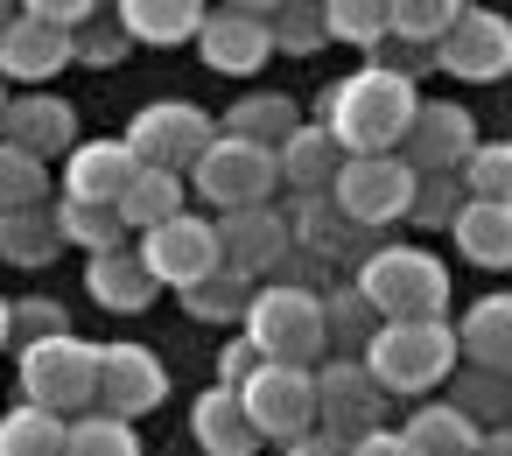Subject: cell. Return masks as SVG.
<instances>
[{
  "label": "cell",
  "instance_id": "cell-13",
  "mask_svg": "<svg viewBox=\"0 0 512 456\" xmlns=\"http://www.w3.org/2000/svg\"><path fill=\"white\" fill-rule=\"evenodd\" d=\"M211 232H218V267L225 274H239L246 288H260V281H274L281 267H288V218H281V204H260V211H225V218H211Z\"/></svg>",
  "mask_w": 512,
  "mask_h": 456
},
{
  "label": "cell",
  "instance_id": "cell-14",
  "mask_svg": "<svg viewBox=\"0 0 512 456\" xmlns=\"http://www.w3.org/2000/svg\"><path fill=\"white\" fill-rule=\"evenodd\" d=\"M477 141H484V134H477L470 106L421 92V106H414V120H407V141H400V162H407L414 176H456Z\"/></svg>",
  "mask_w": 512,
  "mask_h": 456
},
{
  "label": "cell",
  "instance_id": "cell-36",
  "mask_svg": "<svg viewBox=\"0 0 512 456\" xmlns=\"http://www.w3.org/2000/svg\"><path fill=\"white\" fill-rule=\"evenodd\" d=\"M64 456H141V428L113 414H71L64 421Z\"/></svg>",
  "mask_w": 512,
  "mask_h": 456
},
{
  "label": "cell",
  "instance_id": "cell-6",
  "mask_svg": "<svg viewBox=\"0 0 512 456\" xmlns=\"http://www.w3.org/2000/svg\"><path fill=\"white\" fill-rule=\"evenodd\" d=\"M183 190H190V197H204V204L225 218V211H260V204H274L281 176H274V155H267V148L218 134V141H211V148L190 162Z\"/></svg>",
  "mask_w": 512,
  "mask_h": 456
},
{
  "label": "cell",
  "instance_id": "cell-40",
  "mask_svg": "<svg viewBox=\"0 0 512 456\" xmlns=\"http://www.w3.org/2000/svg\"><path fill=\"white\" fill-rule=\"evenodd\" d=\"M36 204H50V169L0 141V211H36Z\"/></svg>",
  "mask_w": 512,
  "mask_h": 456
},
{
  "label": "cell",
  "instance_id": "cell-44",
  "mask_svg": "<svg viewBox=\"0 0 512 456\" xmlns=\"http://www.w3.org/2000/svg\"><path fill=\"white\" fill-rule=\"evenodd\" d=\"M127 50H134V43L120 36V22H113V15H92V22L71 36V64H85V71H113Z\"/></svg>",
  "mask_w": 512,
  "mask_h": 456
},
{
  "label": "cell",
  "instance_id": "cell-24",
  "mask_svg": "<svg viewBox=\"0 0 512 456\" xmlns=\"http://www.w3.org/2000/svg\"><path fill=\"white\" fill-rule=\"evenodd\" d=\"M113 22H120V36H127V43L176 50V43H197L204 8H197V0H120V8H113Z\"/></svg>",
  "mask_w": 512,
  "mask_h": 456
},
{
  "label": "cell",
  "instance_id": "cell-26",
  "mask_svg": "<svg viewBox=\"0 0 512 456\" xmlns=\"http://www.w3.org/2000/svg\"><path fill=\"white\" fill-rule=\"evenodd\" d=\"M85 295H92L99 309H113V316H141V309L155 302V281L141 274L134 246H120V253H99V260H85Z\"/></svg>",
  "mask_w": 512,
  "mask_h": 456
},
{
  "label": "cell",
  "instance_id": "cell-9",
  "mask_svg": "<svg viewBox=\"0 0 512 456\" xmlns=\"http://www.w3.org/2000/svg\"><path fill=\"white\" fill-rule=\"evenodd\" d=\"M134 260H141V274H148L155 288H176V295H183V288H197L204 274H218V232H211L204 211H176V218L134 232Z\"/></svg>",
  "mask_w": 512,
  "mask_h": 456
},
{
  "label": "cell",
  "instance_id": "cell-10",
  "mask_svg": "<svg viewBox=\"0 0 512 456\" xmlns=\"http://www.w3.org/2000/svg\"><path fill=\"white\" fill-rule=\"evenodd\" d=\"M239 407H246V421H253L260 442L288 449L295 435L316 428V379L302 365H253V379L239 386Z\"/></svg>",
  "mask_w": 512,
  "mask_h": 456
},
{
  "label": "cell",
  "instance_id": "cell-31",
  "mask_svg": "<svg viewBox=\"0 0 512 456\" xmlns=\"http://www.w3.org/2000/svg\"><path fill=\"white\" fill-rule=\"evenodd\" d=\"M50 218H57V239L64 246H85L92 260L99 253H120V246H134V232L120 225V211H106V204H50Z\"/></svg>",
  "mask_w": 512,
  "mask_h": 456
},
{
  "label": "cell",
  "instance_id": "cell-49",
  "mask_svg": "<svg viewBox=\"0 0 512 456\" xmlns=\"http://www.w3.org/2000/svg\"><path fill=\"white\" fill-rule=\"evenodd\" d=\"M8 302H15V295H0V351H8Z\"/></svg>",
  "mask_w": 512,
  "mask_h": 456
},
{
  "label": "cell",
  "instance_id": "cell-25",
  "mask_svg": "<svg viewBox=\"0 0 512 456\" xmlns=\"http://www.w3.org/2000/svg\"><path fill=\"white\" fill-rule=\"evenodd\" d=\"M449 239H456V253L463 260H477V267H512V204H470L463 197V211L449 218Z\"/></svg>",
  "mask_w": 512,
  "mask_h": 456
},
{
  "label": "cell",
  "instance_id": "cell-12",
  "mask_svg": "<svg viewBox=\"0 0 512 456\" xmlns=\"http://www.w3.org/2000/svg\"><path fill=\"white\" fill-rule=\"evenodd\" d=\"M162 400H169V365H162L148 344H134V337L99 344V393H92L99 414L141 421V414H155Z\"/></svg>",
  "mask_w": 512,
  "mask_h": 456
},
{
  "label": "cell",
  "instance_id": "cell-52",
  "mask_svg": "<svg viewBox=\"0 0 512 456\" xmlns=\"http://www.w3.org/2000/svg\"><path fill=\"white\" fill-rule=\"evenodd\" d=\"M0 92H8V85H0Z\"/></svg>",
  "mask_w": 512,
  "mask_h": 456
},
{
  "label": "cell",
  "instance_id": "cell-11",
  "mask_svg": "<svg viewBox=\"0 0 512 456\" xmlns=\"http://www.w3.org/2000/svg\"><path fill=\"white\" fill-rule=\"evenodd\" d=\"M428 64L456 85H498L512 71V22L491 15V8H456V22H449V36L435 43Z\"/></svg>",
  "mask_w": 512,
  "mask_h": 456
},
{
  "label": "cell",
  "instance_id": "cell-47",
  "mask_svg": "<svg viewBox=\"0 0 512 456\" xmlns=\"http://www.w3.org/2000/svg\"><path fill=\"white\" fill-rule=\"evenodd\" d=\"M344 456H414V449L400 442V428H365L358 442H344Z\"/></svg>",
  "mask_w": 512,
  "mask_h": 456
},
{
  "label": "cell",
  "instance_id": "cell-8",
  "mask_svg": "<svg viewBox=\"0 0 512 456\" xmlns=\"http://www.w3.org/2000/svg\"><path fill=\"white\" fill-rule=\"evenodd\" d=\"M407 197H414V169L400 162V155H344V169H337V183H330V204L372 239V232H386V225H400L407 218Z\"/></svg>",
  "mask_w": 512,
  "mask_h": 456
},
{
  "label": "cell",
  "instance_id": "cell-7",
  "mask_svg": "<svg viewBox=\"0 0 512 456\" xmlns=\"http://www.w3.org/2000/svg\"><path fill=\"white\" fill-rule=\"evenodd\" d=\"M127 155L141 169H162V176H190V162L218 141V120L190 99H148L134 120H127Z\"/></svg>",
  "mask_w": 512,
  "mask_h": 456
},
{
  "label": "cell",
  "instance_id": "cell-30",
  "mask_svg": "<svg viewBox=\"0 0 512 456\" xmlns=\"http://www.w3.org/2000/svg\"><path fill=\"white\" fill-rule=\"evenodd\" d=\"M64 253V239H57V218H50V204H36V211H0V260L8 267H50Z\"/></svg>",
  "mask_w": 512,
  "mask_h": 456
},
{
  "label": "cell",
  "instance_id": "cell-41",
  "mask_svg": "<svg viewBox=\"0 0 512 456\" xmlns=\"http://www.w3.org/2000/svg\"><path fill=\"white\" fill-rule=\"evenodd\" d=\"M267 43L288 50V57H316L323 50V15L309 0H281V8H267Z\"/></svg>",
  "mask_w": 512,
  "mask_h": 456
},
{
  "label": "cell",
  "instance_id": "cell-20",
  "mask_svg": "<svg viewBox=\"0 0 512 456\" xmlns=\"http://www.w3.org/2000/svg\"><path fill=\"white\" fill-rule=\"evenodd\" d=\"M134 155H127V141L120 134H106V141H78L71 155H64V204H120V190L134 183Z\"/></svg>",
  "mask_w": 512,
  "mask_h": 456
},
{
  "label": "cell",
  "instance_id": "cell-5",
  "mask_svg": "<svg viewBox=\"0 0 512 456\" xmlns=\"http://www.w3.org/2000/svg\"><path fill=\"white\" fill-rule=\"evenodd\" d=\"M15 379H22V400L43 407V414H57V421L92 414V393H99V344H85L78 330H71V337L22 344Z\"/></svg>",
  "mask_w": 512,
  "mask_h": 456
},
{
  "label": "cell",
  "instance_id": "cell-21",
  "mask_svg": "<svg viewBox=\"0 0 512 456\" xmlns=\"http://www.w3.org/2000/svg\"><path fill=\"white\" fill-rule=\"evenodd\" d=\"M337 169H344V155H337V141H330L316 120H302V127L274 148V176H281V190H295V197H330Z\"/></svg>",
  "mask_w": 512,
  "mask_h": 456
},
{
  "label": "cell",
  "instance_id": "cell-45",
  "mask_svg": "<svg viewBox=\"0 0 512 456\" xmlns=\"http://www.w3.org/2000/svg\"><path fill=\"white\" fill-rule=\"evenodd\" d=\"M22 15H29V22H43V29H57V36H78L99 8H92V0H29Z\"/></svg>",
  "mask_w": 512,
  "mask_h": 456
},
{
  "label": "cell",
  "instance_id": "cell-35",
  "mask_svg": "<svg viewBox=\"0 0 512 456\" xmlns=\"http://www.w3.org/2000/svg\"><path fill=\"white\" fill-rule=\"evenodd\" d=\"M456 190L470 204H512V148L505 141H477L456 169Z\"/></svg>",
  "mask_w": 512,
  "mask_h": 456
},
{
  "label": "cell",
  "instance_id": "cell-39",
  "mask_svg": "<svg viewBox=\"0 0 512 456\" xmlns=\"http://www.w3.org/2000/svg\"><path fill=\"white\" fill-rule=\"evenodd\" d=\"M246 302H253V288H246L239 274H225V267H218V274H204L197 288H183V309H190L197 323H239V316H246Z\"/></svg>",
  "mask_w": 512,
  "mask_h": 456
},
{
  "label": "cell",
  "instance_id": "cell-17",
  "mask_svg": "<svg viewBox=\"0 0 512 456\" xmlns=\"http://www.w3.org/2000/svg\"><path fill=\"white\" fill-rule=\"evenodd\" d=\"M0 141L50 169V162H64L78 148V106L64 92H15L8 113H0Z\"/></svg>",
  "mask_w": 512,
  "mask_h": 456
},
{
  "label": "cell",
  "instance_id": "cell-4",
  "mask_svg": "<svg viewBox=\"0 0 512 456\" xmlns=\"http://www.w3.org/2000/svg\"><path fill=\"white\" fill-rule=\"evenodd\" d=\"M239 330L260 351V365H302V372H316V358H330L323 351V302H316L309 281H260L253 302H246V316H239Z\"/></svg>",
  "mask_w": 512,
  "mask_h": 456
},
{
  "label": "cell",
  "instance_id": "cell-23",
  "mask_svg": "<svg viewBox=\"0 0 512 456\" xmlns=\"http://www.w3.org/2000/svg\"><path fill=\"white\" fill-rule=\"evenodd\" d=\"M190 435H197L204 456H260V435H253L239 393H225V386H204L190 400Z\"/></svg>",
  "mask_w": 512,
  "mask_h": 456
},
{
  "label": "cell",
  "instance_id": "cell-37",
  "mask_svg": "<svg viewBox=\"0 0 512 456\" xmlns=\"http://www.w3.org/2000/svg\"><path fill=\"white\" fill-rule=\"evenodd\" d=\"M0 456H64V421L22 400L15 414H0Z\"/></svg>",
  "mask_w": 512,
  "mask_h": 456
},
{
  "label": "cell",
  "instance_id": "cell-34",
  "mask_svg": "<svg viewBox=\"0 0 512 456\" xmlns=\"http://www.w3.org/2000/svg\"><path fill=\"white\" fill-rule=\"evenodd\" d=\"M323 43H351V50H379L386 43V0H323Z\"/></svg>",
  "mask_w": 512,
  "mask_h": 456
},
{
  "label": "cell",
  "instance_id": "cell-43",
  "mask_svg": "<svg viewBox=\"0 0 512 456\" xmlns=\"http://www.w3.org/2000/svg\"><path fill=\"white\" fill-rule=\"evenodd\" d=\"M43 337H71V309L50 295L8 302V344H43Z\"/></svg>",
  "mask_w": 512,
  "mask_h": 456
},
{
  "label": "cell",
  "instance_id": "cell-27",
  "mask_svg": "<svg viewBox=\"0 0 512 456\" xmlns=\"http://www.w3.org/2000/svg\"><path fill=\"white\" fill-rule=\"evenodd\" d=\"M302 127V106L288 99V92H246L225 120H218V134H232V141H253V148H281L288 134Z\"/></svg>",
  "mask_w": 512,
  "mask_h": 456
},
{
  "label": "cell",
  "instance_id": "cell-38",
  "mask_svg": "<svg viewBox=\"0 0 512 456\" xmlns=\"http://www.w3.org/2000/svg\"><path fill=\"white\" fill-rule=\"evenodd\" d=\"M449 379H456L449 407H456L463 421H477V428H484V421L505 428V407H512V400H505V372H470V365H456Z\"/></svg>",
  "mask_w": 512,
  "mask_h": 456
},
{
  "label": "cell",
  "instance_id": "cell-46",
  "mask_svg": "<svg viewBox=\"0 0 512 456\" xmlns=\"http://www.w3.org/2000/svg\"><path fill=\"white\" fill-rule=\"evenodd\" d=\"M253 365H260V351H253L246 337H232V344L218 351V379H211V386H225V393H239V386L253 379Z\"/></svg>",
  "mask_w": 512,
  "mask_h": 456
},
{
  "label": "cell",
  "instance_id": "cell-1",
  "mask_svg": "<svg viewBox=\"0 0 512 456\" xmlns=\"http://www.w3.org/2000/svg\"><path fill=\"white\" fill-rule=\"evenodd\" d=\"M414 106H421V85L414 78L379 71V64H358L351 78H337L323 92L316 127L337 141V155H400Z\"/></svg>",
  "mask_w": 512,
  "mask_h": 456
},
{
  "label": "cell",
  "instance_id": "cell-2",
  "mask_svg": "<svg viewBox=\"0 0 512 456\" xmlns=\"http://www.w3.org/2000/svg\"><path fill=\"white\" fill-rule=\"evenodd\" d=\"M351 288L379 323H449V302H456L449 267L428 246H372L351 267Z\"/></svg>",
  "mask_w": 512,
  "mask_h": 456
},
{
  "label": "cell",
  "instance_id": "cell-29",
  "mask_svg": "<svg viewBox=\"0 0 512 456\" xmlns=\"http://www.w3.org/2000/svg\"><path fill=\"white\" fill-rule=\"evenodd\" d=\"M120 225L127 232H148V225H162V218H176V211H190V190H183V176H162V169H134V183L120 190Z\"/></svg>",
  "mask_w": 512,
  "mask_h": 456
},
{
  "label": "cell",
  "instance_id": "cell-51",
  "mask_svg": "<svg viewBox=\"0 0 512 456\" xmlns=\"http://www.w3.org/2000/svg\"><path fill=\"white\" fill-rule=\"evenodd\" d=\"M8 15H15V8H0V29H8Z\"/></svg>",
  "mask_w": 512,
  "mask_h": 456
},
{
  "label": "cell",
  "instance_id": "cell-42",
  "mask_svg": "<svg viewBox=\"0 0 512 456\" xmlns=\"http://www.w3.org/2000/svg\"><path fill=\"white\" fill-rule=\"evenodd\" d=\"M463 211V190L456 176H414V197H407V225L421 232H449V218Z\"/></svg>",
  "mask_w": 512,
  "mask_h": 456
},
{
  "label": "cell",
  "instance_id": "cell-32",
  "mask_svg": "<svg viewBox=\"0 0 512 456\" xmlns=\"http://www.w3.org/2000/svg\"><path fill=\"white\" fill-rule=\"evenodd\" d=\"M316 302H323V351H337V358H358V351H365V337L379 330V316L358 302V288H351V281H337V288H316Z\"/></svg>",
  "mask_w": 512,
  "mask_h": 456
},
{
  "label": "cell",
  "instance_id": "cell-22",
  "mask_svg": "<svg viewBox=\"0 0 512 456\" xmlns=\"http://www.w3.org/2000/svg\"><path fill=\"white\" fill-rule=\"evenodd\" d=\"M449 330H456V365H470V372H505L512 365V295L470 302L463 323H449Z\"/></svg>",
  "mask_w": 512,
  "mask_h": 456
},
{
  "label": "cell",
  "instance_id": "cell-33",
  "mask_svg": "<svg viewBox=\"0 0 512 456\" xmlns=\"http://www.w3.org/2000/svg\"><path fill=\"white\" fill-rule=\"evenodd\" d=\"M449 22H456V0H386V36L407 43V50L435 57V43L449 36Z\"/></svg>",
  "mask_w": 512,
  "mask_h": 456
},
{
  "label": "cell",
  "instance_id": "cell-50",
  "mask_svg": "<svg viewBox=\"0 0 512 456\" xmlns=\"http://www.w3.org/2000/svg\"><path fill=\"white\" fill-rule=\"evenodd\" d=\"M8 99H15V92H0V113H8Z\"/></svg>",
  "mask_w": 512,
  "mask_h": 456
},
{
  "label": "cell",
  "instance_id": "cell-3",
  "mask_svg": "<svg viewBox=\"0 0 512 456\" xmlns=\"http://www.w3.org/2000/svg\"><path fill=\"white\" fill-rule=\"evenodd\" d=\"M358 365H365V379H372L386 400H393V393L428 400V393L449 386V372H456V330H449V323H379V330L365 337Z\"/></svg>",
  "mask_w": 512,
  "mask_h": 456
},
{
  "label": "cell",
  "instance_id": "cell-28",
  "mask_svg": "<svg viewBox=\"0 0 512 456\" xmlns=\"http://www.w3.org/2000/svg\"><path fill=\"white\" fill-rule=\"evenodd\" d=\"M477 421H463L449 400H421L407 421H400V442L414 449V456H477Z\"/></svg>",
  "mask_w": 512,
  "mask_h": 456
},
{
  "label": "cell",
  "instance_id": "cell-16",
  "mask_svg": "<svg viewBox=\"0 0 512 456\" xmlns=\"http://www.w3.org/2000/svg\"><path fill=\"white\" fill-rule=\"evenodd\" d=\"M316 379V428L337 435V442H358L365 428H386V393L365 379L358 358H330L309 372Z\"/></svg>",
  "mask_w": 512,
  "mask_h": 456
},
{
  "label": "cell",
  "instance_id": "cell-18",
  "mask_svg": "<svg viewBox=\"0 0 512 456\" xmlns=\"http://www.w3.org/2000/svg\"><path fill=\"white\" fill-rule=\"evenodd\" d=\"M281 218H288V246H295V260L309 253L316 274H323V267H358V260L372 253V239H365L330 197H288Z\"/></svg>",
  "mask_w": 512,
  "mask_h": 456
},
{
  "label": "cell",
  "instance_id": "cell-48",
  "mask_svg": "<svg viewBox=\"0 0 512 456\" xmlns=\"http://www.w3.org/2000/svg\"><path fill=\"white\" fill-rule=\"evenodd\" d=\"M288 456H344V442H337V435H323V428H309V435H295V442H288Z\"/></svg>",
  "mask_w": 512,
  "mask_h": 456
},
{
  "label": "cell",
  "instance_id": "cell-19",
  "mask_svg": "<svg viewBox=\"0 0 512 456\" xmlns=\"http://www.w3.org/2000/svg\"><path fill=\"white\" fill-rule=\"evenodd\" d=\"M71 71V36L29 22L22 8L8 15V29H0V85L8 92H50V78Z\"/></svg>",
  "mask_w": 512,
  "mask_h": 456
},
{
  "label": "cell",
  "instance_id": "cell-15",
  "mask_svg": "<svg viewBox=\"0 0 512 456\" xmlns=\"http://www.w3.org/2000/svg\"><path fill=\"white\" fill-rule=\"evenodd\" d=\"M197 57H204L218 78H260L267 57H274V43H267V8H253V0H232V8H204Z\"/></svg>",
  "mask_w": 512,
  "mask_h": 456
}]
</instances>
